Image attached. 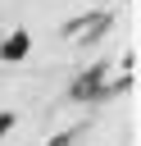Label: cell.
<instances>
[{
  "instance_id": "cell-2",
  "label": "cell",
  "mask_w": 141,
  "mask_h": 146,
  "mask_svg": "<svg viewBox=\"0 0 141 146\" xmlns=\"http://www.w3.org/2000/svg\"><path fill=\"white\" fill-rule=\"evenodd\" d=\"M100 73H105V68H91V78H82V82L73 87V96H77V100H82V96H91V91L100 87Z\"/></svg>"
},
{
  "instance_id": "cell-1",
  "label": "cell",
  "mask_w": 141,
  "mask_h": 146,
  "mask_svg": "<svg viewBox=\"0 0 141 146\" xmlns=\"http://www.w3.org/2000/svg\"><path fill=\"white\" fill-rule=\"evenodd\" d=\"M27 46H32V41H27V32H14V36L0 46V55H5V59H23V55H27Z\"/></svg>"
},
{
  "instance_id": "cell-3",
  "label": "cell",
  "mask_w": 141,
  "mask_h": 146,
  "mask_svg": "<svg viewBox=\"0 0 141 146\" xmlns=\"http://www.w3.org/2000/svg\"><path fill=\"white\" fill-rule=\"evenodd\" d=\"M5 128H14V110H5V114H0V132H5Z\"/></svg>"
},
{
  "instance_id": "cell-4",
  "label": "cell",
  "mask_w": 141,
  "mask_h": 146,
  "mask_svg": "<svg viewBox=\"0 0 141 146\" xmlns=\"http://www.w3.org/2000/svg\"><path fill=\"white\" fill-rule=\"evenodd\" d=\"M68 141H73V132H59V137H55L50 146H68Z\"/></svg>"
}]
</instances>
